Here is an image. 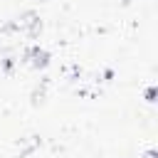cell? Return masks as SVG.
Instances as JSON below:
<instances>
[{
    "label": "cell",
    "instance_id": "1",
    "mask_svg": "<svg viewBox=\"0 0 158 158\" xmlns=\"http://www.w3.org/2000/svg\"><path fill=\"white\" fill-rule=\"evenodd\" d=\"M25 62H27L32 69H44V67L49 64V52L42 49V47H37V44H32V47L25 49Z\"/></svg>",
    "mask_w": 158,
    "mask_h": 158
},
{
    "label": "cell",
    "instance_id": "2",
    "mask_svg": "<svg viewBox=\"0 0 158 158\" xmlns=\"http://www.w3.org/2000/svg\"><path fill=\"white\" fill-rule=\"evenodd\" d=\"M15 27L35 37V35H37V32L42 30V22H40V17H37V12H32V10H27V12H22V15L17 17V22H15Z\"/></svg>",
    "mask_w": 158,
    "mask_h": 158
},
{
    "label": "cell",
    "instance_id": "3",
    "mask_svg": "<svg viewBox=\"0 0 158 158\" xmlns=\"http://www.w3.org/2000/svg\"><path fill=\"white\" fill-rule=\"evenodd\" d=\"M146 101H156V86H151V89L146 91Z\"/></svg>",
    "mask_w": 158,
    "mask_h": 158
},
{
    "label": "cell",
    "instance_id": "4",
    "mask_svg": "<svg viewBox=\"0 0 158 158\" xmlns=\"http://www.w3.org/2000/svg\"><path fill=\"white\" fill-rule=\"evenodd\" d=\"M143 158H158V153H156V151H148V153H146Z\"/></svg>",
    "mask_w": 158,
    "mask_h": 158
}]
</instances>
